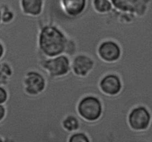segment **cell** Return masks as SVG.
Instances as JSON below:
<instances>
[{
    "instance_id": "cell-1",
    "label": "cell",
    "mask_w": 152,
    "mask_h": 142,
    "mask_svg": "<svg viewBox=\"0 0 152 142\" xmlns=\"http://www.w3.org/2000/svg\"><path fill=\"white\" fill-rule=\"evenodd\" d=\"M67 38L62 30L52 25L43 27L39 32L38 46L42 53L49 58L63 54Z\"/></svg>"
},
{
    "instance_id": "cell-2",
    "label": "cell",
    "mask_w": 152,
    "mask_h": 142,
    "mask_svg": "<svg viewBox=\"0 0 152 142\" xmlns=\"http://www.w3.org/2000/svg\"><path fill=\"white\" fill-rule=\"evenodd\" d=\"M78 113L88 121H95L101 117L103 111L102 104L97 97L87 96L80 100L77 106Z\"/></svg>"
},
{
    "instance_id": "cell-3",
    "label": "cell",
    "mask_w": 152,
    "mask_h": 142,
    "mask_svg": "<svg viewBox=\"0 0 152 142\" xmlns=\"http://www.w3.org/2000/svg\"><path fill=\"white\" fill-rule=\"evenodd\" d=\"M128 121L132 130L142 131L148 128L151 121L149 110L144 106H138L132 109Z\"/></svg>"
},
{
    "instance_id": "cell-4",
    "label": "cell",
    "mask_w": 152,
    "mask_h": 142,
    "mask_svg": "<svg viewBox=\"0 0 152 142\" xmlns=\"http://www.w3.org/2000/svg\"><path fill=\"white\" fill-rule=\"evenodd\" d=\"M45 87L46 81L44 76L37 71H30L24 77L23 90L22 91H25L31 96H36L42 93Z\"/></svg>"
},
{
    "instance_id": "cell-5",
    "label": "cell",
    "mask_w": 152,
    "mask_h": 142,
    "mask_svg": "<svg viewBox=\"0 0 152 142\" xmlns=\"http://www.w3.org/2000/svg\"><path fill=\"white\" fill-rule=\"evenodd\" d=\"M97 52L99 57L107 62H117L122 55L120 46L118 43L112 40H107L101 43Z\"/></svg>"
},
{
    "instance_id": "cell-6",
    "label": "cell",
    "mask_w": 152,
    "mask_h": 142,
    "mask_svg": "<svg viewBox=\"0 0 152 142\" xmlns=\"http://www.w3.org/2000/svg\"><path fill=\"white\" fill-rule=\"evenodd\" d=\"M94 66V61L87 55L81 54L76 56L71 62V70L78 76H86Z\"/></svg>"
},
{
    "instance_id": "cell-7",
    "label": "cell",
    "mask_w": 152,
    "mask_h": 142,
    "mask_svg": "<svg viewBox=\"0 0 152 142\" xmlns=\"http://www.w3.org/2000/svg\"><path fill=\"white\" fill-rule=\"evenodd\" d=\"M99 87L102 93L108 96H117L123 88L120 77L116 74H108L101 79Z\"/></svg>"
},
{
    "instance_id": "cell-8",
    "label": "cell",
    "mask_w": 152,
    "mask_h": 142,
    "mask_svg": "<svg viewBox=\"0 0 152 142\" xmlns=\"http://www.w3.org/2000/svg\"><path fill=\"white\" fill-rule=\"evenodd\" d=\"M87 0H62V6L67 14L77 16L86 10Z\"/></svg>"
},
{
    "instance_id": "cell-9",
    "label": "cell",
    "mask_w": 152,
    "mask_h": 142,
    "mask_svg": "<svg viewBox=\"0 0 152 142\" xmlns=\"http://www.w3.org/2000/svg\"><path fill=\"white\" fill-rule=\"evenodd\" d=\"M43 4V0H21V6L24 13L33 16L41 14Z\"/></svg>"
},
{
    "instance_id": "cell-10",
    "label": "cell",
    "mask_w": 152,
    "mask_h": 142,
    "mask_svg": "<svg viewBox=\"0 0 152 142\" xmlns=\"http://www.w3.org/2000/svg\"><path fill=\"white\" fill-rule=\"evenodd\" d=\"M93 6L94 10L100 13H108L113 8L111 0H94Z\"/></svg>"
},
{
    "instance_id": "cell-11",
    "label": "cell",
    "mask_w": 152,
    "mask_h": 142,
    "mask_svg": "<svg viewBox=\"0 0 152 142\" xmlns=\"http://www.w3.org/2000/svg\"><path fill=\"white\" fill-rule=\"evenodd\" d=\"M68 142H91V141L87 135L78 132L71 135L68 139Z\"/></svg>"
},
{
    "instance_id": "cell-12",
    "label": "cell",
    "mask_w": 152,
    "mask_h": 142,
    "mask_svg": "<svg viewBox=\"0 0 152 142\" xmlns=\"http://www.w3.org/2000/svg\"><path fill=\"white\" fill-rule=\"evenodd\" d=\"M1 22L0 23H9L14 18V13L9 10H1Z\"/></svg>"
},
{
    "instance_id": "cell-13",
    "label": "cell",
    "mask_w": 152,
    "mask_h": 142,
    "mask_svg": "<svg viewBox=\"0 0 152 142\" xmlns=\"http://www.w3.org/2000/svg\"><path fill=\"white\" fill-rule=\"evenodd\" d=\"M9 97L8 92L4 87L0 86V104H4Z\"/></svg>"
},
{
    "instance_id": "cell-14",
    "label": "cell",
    "mask_w": 152,
    "mask_h": 142,
    "mask_svg": "<svg viewBox=\"0 0 152 142\" xmlns=\"http://www.w3.org/2000/svg\"><path fill=\"white\" fill-rule=\"evenodd\" d=\"M6 115V108L4 104H0V121L3 120Z\"/></svg>"
},
{
    "instance_id": "cell-15",
    "label": "cell",
    "mask_w": 152,
    "mask_h": 142,
    "mask_svg": "<svg viewBox=\"0 0 152 142\" xmlns=\"http://www.w3.org/2000/svg\"><path fill=\"white\" fill-rule=\"evenodd\" d=\"M0 142H4V141H3L2 139H1V138H0Z\"/></svg>"
}]
</instances>
